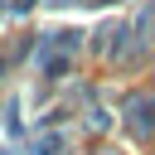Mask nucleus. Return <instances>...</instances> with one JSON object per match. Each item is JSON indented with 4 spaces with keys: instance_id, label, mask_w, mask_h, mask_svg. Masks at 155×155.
<instances>
[{
    "instance_id": "nucleus-4",
    "label": "nucleus",
    "mask_w": 155,
    "mask_h": 155,
    "mask_svg": "<svg viewBox=\"0 0 155 155\" xmlns=\"http://www.w3.org/2000/svg\"><path fill=\"white\" fill-rule=\"evenodd\" d=\"M0 73H5V58H0Z\"/></svg>"
},
{
    "instance_id": "nucleus-3",
    "label": "nucleus",
    "mask_w": 155,
    "mask_h": 155,
    "mask_svg": "<svg viewBox=\"0 0 155 155\" xmlns=\"http://www.w3.org/2000/svg\"><path fill=\"white\" fill-rule=\"evenodd\" d=\"M29 5H34V0H15V15H24V10H29Z\"/></svg>"
},
{
    "instance_id": "nucleus-2",
    "label": "nucleus",
    "mask_w": 155,
    "mask_h": 155,
    "mask_svg": "<svg viewBox=\"0 0 155 155\" xmlns=\"http://www.w3.org/2000/svg\"><path fill=\"white\" fill-rule=\"evenodd\" d=\"M58 150H63V136H58V131H48V136L34 140V155H58Z\"/></svg>"
},
{
    "instance_id": "nucleus-1",
    "label": "nucleus",
    "mask_w": 155,
    "mask_h": 155,
    "mask_svg": "<svg viewBox=\"0 0 155 155\" xmlns=\"http://www.w3.org/2000/svg\"><path fill=\"white\" fill-rule=\"evenodd\" d=\"M126 116H131L136 136L155 131V97H131V102H126Z\"/></svg>"
},
{
    "instance_id": "nucleus-5",
    "label": "nucleus",
    "mask_w": 155,
    "mask_h": 155,
    "mask_svg": "<svg viewBox=\"0 0 155 155\" xmlns=\"http://www.w3.org/2000/svg\"><path fill=\"white\" fill-rule=\"evenodd\" d=\"M0 155H10V150H0Z\"/></svg>"
}]
</instances>
